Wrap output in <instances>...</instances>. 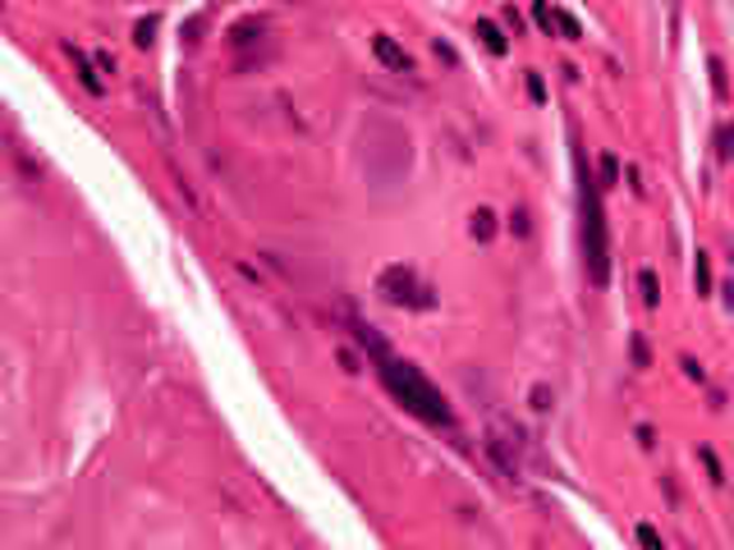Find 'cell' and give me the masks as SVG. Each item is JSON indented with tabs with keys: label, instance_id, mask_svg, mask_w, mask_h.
<instances>
[{
	"label": "cell",
	"instance_id": "4",
	"mask_svg": "<svg viewBox=\"0 0 734 550\" xmlns=\"http://www.w3.org/2000/svg\"><path fill=\"white\" fill-rule=\"evenodd\" d=\"M373 55H377L386 69H395V74H414V60H409V51L399 47L395 38H373Z\"/></svg>",
	"mask_w": 734,
	"mask_h": 550
},
{
	"label": "cell",
	"instance_id": "19",
	"mask_svg": "<svg viewBox=\"0 0 734 550\" xmlns=\"http://www.w3.org/2000/svg\"><path fill=\"white\" fill-rule=\"evenodd\" d=\"M639 541H643V546H656V550H661V532H656V528H648V523L639 528Z\"/></svg>",
	"mask_w": 734,
	"mask_h": 550
},
{
	"label": "cell",
	"instance_id": "6",
	"mask_svg": "<svg viewBox=\"0 0 734 550\" xmlns=\"http://www.w3.org/2000/svg\"><path fill=\"white\" fill-rule=\"evenodd\" d=\"M70 55H74V69H79V79H83V88H88L92 96H102V92H106V83H102V74H96V69H92V60H88L83 51H74V47H70Z\"/></svg>",
	"mask_w": 734,
	"mask_h": 550
},
{
	"label": "cell",
	"instance_id": "3",
	"mask_svg": "<svg viewBox=\"0 0 734 550\" xmlns=\"http://www.w3.org/2000/svg\"><path fill=\"white\" fill-rule=\"evenodd\" d=\"M377 294L390 307H431V289L418 285V275L409 266H386L377 281Z\"/></svg>",
	"mask_w": 734,
	"mask_h": 550
},
{
	"label": "cell",
	"instance_id": "13",
	"mask_svg": "<svg viewBox=\"0 0 734 550\" xmlns=\"http://www.w3.org/2000/svg\"><path fill=\"white\" fill-rule=\"evenodd\" d=\"M152 32H156V19H143L139 32H133V42H139V47H152Z\"/></svg>",
	"mask_w": 734,
	"mask_h": 550
},
{
	"label": "cell",
	"instance_id": "20",
	"mask_svg": "<svg viewBox=\"0 0 734 550\" xmlns=\"http://www.w3.org/2000/svg\"><path fill=\"white\" fill-rule=\"evenodd\" d=\"M697 455H703V464H707V472H712V481H721V464H716V455H712V450H697Z\"/></svg>",
	"mask_w": 734,
	"mask_h": 550
},
{
	"label": "cell",
	"instance_id": "10",
	"mask_svg": "<svg viewBox=\"0 0 734 550\" xmlns=\"http://www.w3.org/2000/svg\"><path fill=\"white\" fill-rule=\"evenodd\" d=\"M693 281H697V294H707L712 289V266H707V257L697 253V266H693Z\"/></svg>",
	"mask_w": 734,
	"mask_h": 550
},
{
	"label": "cell",
	"instance_id": "16",
	"mask_svg": "<svg viewBox=\"0 0 734 550\" xmlns=\"http://www.w3.org/2000/svg\"><path fill=\"white\" fill-rule=\"evenodd\" d=\"M532 408H538V412L551 408V390H547V386H532Z\"/></svg>",
	"mask_w": 734,
	"mask_h": 550
},
{
	"label": "cell",
	"instance_id": "14",
	"mask_svg": "<svg viewBox=\"0 0 734 550\" xmlns=\"http://www.w3.org/2000/svg\"><path fill=\"white\" fill-rule=\"evenodd\" d=\"M680 367H684V376H689V381H697V386H703V381H707V371H703V367H697L693 358H680Z\"/></svg>",
	"mask_w": 734,
	"mask_h": 550
},
{
	"label": "cell",
	"instance_id": "18",
	"mask_svg": "<svg viewBox=\"0 0 734 550\" xmlns=\"http://www.w3.org/2000/svg\"><path fill=\"white\" fill-rule=\"evenodd\" d=\"M730 143H734V133H730V129H721V133H716V156H721V161L730 156Z\"/></svg>",
	"mask_w": 734,
	"mask_h": 550
},
{
	"label": "cell",
	"instance_id": "21",
	"mask_svg": "<svg viewBox=\"0 0 734 550\" xmlns=\"http://www.w3.org/2000/svg\"><path fill=\"white\" fill-rule=\"evenodd\" d=\"M528 92H532V101H542V96H547V88H542L538 74H528Z\"/></svg>",
	"mask_w": 734,
	"mask_h": 550
},
{
	"label": "cell",
	"instance_id": "22",
	"mask_svg": "<svg viewBox=\"0 0 734 550\" xmlns=\"http://www.w3.org/2000/svg\"><path fill=\"white\" fill-rule=\"evenodd\" d=\"M633 363L648 367V344H643V339H633Z\"/></svg>",
	"mask_w": 734,
	"mask_h": 550
},
{
	"label": "cell",
	"instance_id": "9",
	"mask_svg": "<svg viewBox=\"0 0 734 550\" xmlns=\"http://www.w3.org/2000/svg\"><path fill=\"white\" fill-rule=\"evenodd\" d=\"M532 19H538V28H542V32H551V28H555V10L547 6V0H532Z\"/></svg>",
	"mask_w": 734,
	"mask_h": 550
},
{
	"label": "cell",
	"instance_id": "5",
	"mask_svg": "<svg viewBox=\"0 0 734 550\" xmlns=\"http://www.w3.org/2000/svg\"><path fill=\"white\" fill-rule=\"evenodd\" d=\"M473 38H478V42H482V47H487L491 55H506V51H510V38H506V32H500V28L491 23V19H478Z\"/></svg>",
	"mask_w": 734,
	"mask_h": 550
},
{
	"label": "cell",
	"instance_id": "8",
	"mask_svg": "<svg viewBox=\"0 0 734 550\" xmlns=\"http://www.w3.org/2000/svg\"><path fill=\"white\" fill-rule=\"evenodd\" d=\"M639 289H643V307H656L661 303V289H656V275L652 271L639 275Z\"/></svg>",
	"mask_w": 734,
	"mask_h": 550
},
{
	"label": "cell",
	"instance_id": "1",
	"mask_svg": "<svg viewBox=\"0 0 734 550\" xmlns=\"http://www.w3.org/2000/svg\"><path fill=\"white\" fill-rule=\"evenodd\" d=\"M381 381H386V390L405 404L409 412H418L422 422H431V427H450V408H446V399H441V390L427 381V376L414 367V363H395V358H381Z\"/></svg>",
	"mask_w": 734,
	"mask_h": 550
},
{
	"label": "cell",
	"instance_id": "2",
	"mask_svg": "<svg viewBox=\"0 0 734 550\" xmlns=\"http://www.w3.org/2000/svg\"><path fill=\"white\" fill-rule=\"evenodd\" d=\"M583 253H588V275L592 285L611 281V238H606V216H602V197H597V184L583 170Z\"/></svg>",
	"mask_w": 734,
	"mask_h": 550
},
{
	"label": "cell",
	"instance_id": "17",
	"mask_svg": "<svg viewBox=\"0 0 734 550\" xmlns=\"http://www.w3.org/2000/svg\"><path fill=\"white\" fill-rule=\"evenodd\" d=\"M620 180V165H615V156H602V184H615Z\"/></svg>",
	"mask_w": 734,
	"mask_h": 550
},
{
	"label": "cell",
	"instance_id": "7",
	"mask_svg": "<svg viewBox=\"0 0 734 550\" xmlns=\"http://www.w3.org/2000/svg\"><path fill=\"white\" fill-rule=\"evenodd\" d=\"M469 234H473V238H478V244H487V238H491V234H496V216H491V212H487V206H478V212H473V216H469Z\"/></svg>",
	"mask_w": 734,
	"mask_h": 550
},
{
	"label": "cell",
	"instance_id": "12",
	"mask_svg": "<svg viewBox=\"0 0 734 550\" xmlns=\"http://www.w3.org/2000/svg\"><path fill=\"white\" fill-rule=\"evenodd\" d=\"M510 230H514L519 238H528L532 225H528V212H523V206H514V212H510Z\"/></svg>",
	"mask_w": 734,
	"mask_h": 550
},
{
	"label": "cell",
	"instance_id": "11",
	"mask_svg": "<svg viewBox=\"0 0 734 550\" xmlns=\"http://www.w3.org/2000/svg\"><path fill=\"white\" fill-rule=\"evenodd\" d=\"M555 28L564 32V38H583V28H579V19H570V14H560V10H555Z\"/></svg>",
	"mask_w": 734,
	"mask_h": 550
},
{
	"label": "cell",
	"instance_id": "15",
	"mask_svg": "<svg viewBox=\"0 0 734 550\" xmlns=\"http://www.w3.org/2000/svg\"><path fill=\"white\" fill-rule=\"evenodd\" d=\"M707 69H712V88H716V96H725V64H721V60H712Z\"/></svg>",
	"mask_w": 734,
	"mask_h": 550
}]
</instances>
